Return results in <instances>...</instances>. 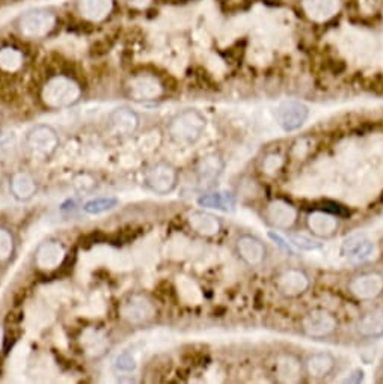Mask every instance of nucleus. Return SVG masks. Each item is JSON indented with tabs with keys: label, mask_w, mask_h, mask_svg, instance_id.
Returning a JSON list of instances; mask_svg holds the SVG:
<instances>
[{
	"label": "nucleus",
	"mask_w": 383,
	"mask_h": 384,
	"mask_svg": "<svg viewBox=\"0 0 383 384\" xmlns=\"http://www.w3.org/2000/svg\"><path fill=\"white\" fill-rule=\"evenodd\" d=\"M205 127H207L205 116L199 111L190 108L171 121L169 136L179 145H194L202 137Z\"/></svg>",
	"instance_id": "nucleus-1"
},
{
	"label": "nucleus",
	"mask_w": 383,
	"mask_h": 384,
	"mask_svg": "<svg viewBox=\"0 0 383 384\" xmlns=\"http://www.w3.org/2000/svg\"><path fill=\"white\" fill-rule=\"evenodd\" d=\"M80 97V88L73 79L56 76L50 79L43 88V100L50 107H66L74 104Z\"/></svg>",
	"instance_id": "nucleus-2"
},
{
	"label": "nucleus",
	"mask_w": 383,
	"mask_h": 384,
	"mask_svg": "<svg viewBox=\"0 0 383 384\" xmlns=\"http://www.w3.org/2000/svg\"><path fill=\"white\" fill-rule=\"evenodd\" d=\"M56 24V17L47 9H32L20 17V32L27 38H44Z\"/></svg>",
	"instance_id": "nucleus-3"
},
{
	"label": "nucleus",
	"mask_w": 383,
	"mask_h": 384,
	"mask_svg": "<svg viewBox=\"0 0 383 384\" xmlns=\"http://www.w3.org/2000/svg\"><path fill=\"white\" fill-rule=\"evenodd\" d=\"M26 145L35 156L50 157L59 146V136L50 126H35L26 134Z\"/></svg>",
	"instance_id": "nucleus-4"
},
{
	"label": "nucleus",
	"mask_w": 383,
	"mask_h": 384,
	"mask_svg": "<svg viewBox=\"0 0 383 384\" xmlns=\"http://www.w3.org/2000/svg\"><path fill=\"white\" fill-rule=\"evenodd\" d=\"M179 181L176 169L169 163H156L145 173V186L157 195H168Z\"/></svg>",
	"instance_id": "nucleus-5"
},
{
	"label": "nucleus",
	"mask_w": 383,
	"mask_h": 384,
	"mask_svg": "<svg viewBox=\"0 0 383 384\" xmlns=\"http://www.w3.org/2000/svg\"><path fill=\"white\" fill-rule=\"evenodd\" d=\"M338 321L326 309H312L302 320V330L312 339H323L331 336L337 330Z\"/></svg>",
	"instance_id": "nucleus-6"
},
{
	"label": "nucleus",
	"mask_w": 383,
	"mask_h": 384,
	"mask_svg": "<svg viewBox=\"0 0 383 384\" xmlns=\"http://www.w3.org/2000/svg\"><path fill=\"white\" fill-rule=\"evenodd\" d=\"M339 253L352 264H364L374 256L376 246L365 234H353L341 244Z\"/></svg>",
	"instance_id": "nucleus-7"
},
{
	"label": "nucleus",
	"mask_w": 383,
	"mask_h": 384,
	"mask_svg": "<svg viewBox=\"0 0 383 384\" xmlns=\"http://www.w3.org/2000/svg\"><path fill=\"white\" fill-rule=\"evenodd\" d=\"M297 208L292 202L285 199H273L266 207L267 222L277 229H292L297 223Z\"/></svg>",
	"instance_id": "nucleus-8"
},
{
	"label": "nucleus",
	"mask_w": 383,
	"mask_h": 384,
	"mask_svg": "<svg viewBox=\"0 0 383 384\" xmlns=\"http://www.w3.org/2000/svg\"><path fill=\"white\" fill-rule=\"evenodd\" d=\"M308 116V107L300 101H284L277 111L278 124L287 133L299 130L305 124Z\"/></svg>",
	"instance_id": "nucleus-9"
},
{
	"label": "nucleus",
	"mask_w": 383,
	"mask_h": 384,
	"mask_svg": "<svg viewBox=\"0 0 383 384\" xmlns=\"http://www.w3.org/2000/svg\"><path fill=\"white\" fill-rule=\"evenodd\" d=\"M349 291L359 300H374L383 293V276L379 273H362L350 281Z\"/></svg>",
	"instance_id": "nucleus-10"
},
{
	"label": "nucleus",
	"mask_w": 383,
	"mask_h": 384,
	"mask_svg": "<svg viewBox=\"0 0 383 384\" xmlns=\"http://www.w3.org/2000/svg\"><path fill=\"white\" fill-rule=\"evenodd\" d=\"M121 313L129 323L141 324L151 320L156 313V309L151 301L144 295H131L121 308Z\"/></svg>",
	"instance_id": "nucleus-11"
},
{
	"label": "nucleus",
	"mask_w": 383,
	"mask_h": 384,
	"mask_svg": "<svg viewBox=\"0 0 383 384\" xmlns=\"http://www.w3.org/2000/svg\"><path fill=\"white\" fill-rule=\"evenodd\" d=\"M236 251L243 263L251 267L262 266L266 259V246L254 236L239 237L236 241Z\"/></svg>",
	"instance_id": "nucleus-12"
},
{
	"label": "nucleus",
	"mask_w": 383,
	"mask_h": 384,
	"mask_svg": "<svg viewBox=\"0 0 383 384\" xmlns=\"http://www.w3.org/2000/svg\"><path fill=\"white\" fill-rule=\"evenodd\" d=\"M129 91L134 100L151 101V100L159 98L161 95V85L156 77L148 76V74H141L130 80Z\"/></svg>",
	"instance_id": "nucleus-13"
},
{
	"label": "nucleus",
	"mask_w": 383,
	"mask_h": 384,
	"mask_svg": "<svg viewBox=\"0 0 383 384\" xmlns=\"http://www.w3.org/2000/svg\"><path fill=\"white\" fill-rule=\"evenodd\" d=\"M277 286L285 297H299L309 288V279L304 271L300 270H287L277 281Z\"/></svg>",
	"instance_id": "nucleus-14"
},
{
	"label": "nucleus",
	"mask_w": 383,
	"mask_h": 384,
	"mask_svg": "<svg viewBox=\"0 0 383 384\" xmlns=\"http://www.w3.org/2000/svg\"><path fill=\"white\" fill-rule=\"evenodd\" d=\"M307 226L312 236L322 238L332 237L338 229V216L323 210H316L308 214Z\"/></svg>",
	"instance_id": "nucleus-15"
},
{
	"label": "nucleus",
	"mask_w": 383,
	"mask_h": 384,
	"mask_svg": "<svg viewBox=\"0 0 383 384\" xmlns=\"http://www.w3.org/2000/svg\"><path fill=\"white\" fill-rule=\"evenodd\" d=\"M109 124L119 136H130L139 127V116L130 107H118L109 115Z\"/></svg>",
	"instance_id": "nucleus-16"
},
{
	"label": "nucleus",
	"mask_w": 383,
	"mask_h": 384,
	"mask_svg": "<svg viewBox=\"0 0 383 384\" xmlns=\"http://www.w3.org/2000/svg\"><path fill=\"white\" fill-rule=\"evenodd\" d=\"M225 163L217 156L202 157L197 166V178L201 187H212L222 175Z\"/></svg>",
	"instance_id": "nucleus-17"
},
{
	"label": "nucleus",
	"mask_w": 383,
	"mask_h": 384,
	"mask_svg": "<svg viewBox=\"0 0 383 384\" xmlns=\"http://www.w3.org/2000/svg\"><path fill=\"white\" fill-rule=\"evenodd\" d=\"M335 365H337V360L334 355L327 351H322V353L309 355L305 362V369L309 377L322 380L332 374Z\"/></svg>",
	"instance_id": "nucleus-18"
},
{
	"label": "nucleus",
	"mask_w": 383,
	"mask_h": 384,
	"mask_svg": "<svg viewBox=\"0 0 383 384\" xmlns=\"http://www.w3.org/2000/svg\"><path fill=\"white\" fill-rule=\"evenodd\" d=\"M275 375L279 383H299L302 377V363L293 354H282L277 360Z\"/></svg>",
	"instance_id": "nucleus-19"
},
{
	"label": "nucleus",
	"mask_w": 383,
	"mask_h": 384,
	"mask_svg": "<svg viewBox=\"0 0 383 384\" xmlns=\"http://www.w3.org/2000/svg\"><path fill=\"white\" fill-rule=\"evenodd\" d=\"M65 258V251L56 241L44 243L36 252V264L43 270L58 268Z\"/></svg>",
	"instance_id": "nucleus-20"
},
{
	"label": "nucleus",
	"mask_w": 383,
	"mask_h": 384,
	"mask_svg": "<svg viewBox=\"0 0 383 384\" xmlns=\"http://www.w3.org/2000/svg\"><path fill=\"white\" fill-rule=\"evenodd\" d=\"M189 225L197 234L202 237H213L219 234L222 225L219 218L210 213L205 211H195L189 216Z\"/></svg>",
	"instance_id": "nucleus-21"
},
{
	"label": "nucleus",
	"mask_w": 383,
	"mask_h": 384,
	"mask_svg": "<svg viewBox=\"0 0 383 384\" xmlns=\"http://www.w3.org/2000/svg\"><path fill=\"white\" fill-rule=\"evenodd\" d=\"M357 332L362 338L376 339L383 336V312L370 310L364 313L357 323Z\"/></svg>",
	"instance_id": "nucleus-22"
},
{
	"label": "nucleus",
	"mask_w": 383,
	"mask_h": 384,
	"mask_svg": "<svg viewBox=\"0 0 383 384\" xmlns=\"http://www.w3.org/2000/svg\"><path fill=\"white\" fill-rule=\"evenodd\" d=\"M304 8L309 19L326 21L338 12L339 0H305Z\"/></svg>",
	"instance_id": "nucleus-23"
},
{
	"label": "nucleus",
	"mask_w": 383,
	"mask_h": 384,
	"mask_svg": "<svg viewBox=\"0 0 383 384\" xmlns=\"http://www.w3.org/2000/svg\"><path fill=\"white\" fill-rule=\"evenodd\" d=\"M114 0H79V11L91 21H101L112 12Z\"/></svg>",
	"instance_id": "nucleus-24"
},
{
	"label": "nucleus",
	"mask_w": 383,
	"mask_h": 384,
	"mask_svg": "<svg viewBox=\"0 0 383 384\" xmlns=\"http://www.w3.org/2000/svg\"><path fill=\"white\" fill-rule=\"evenodd\" d=\"M198 205L202 208H210L217 211H234L236 208V198L228 191H213V193L202 195L198 199Z\"/></svg>",
	"instance_id": "nucleus-25"
},
{
	"label": "nucleus",
	"mask_w": 383,
	"mask_h": 384,
	"mask_svg": "<svg viewBox=\"0 0 383 384\" xmlns=\"http://www.w3.org/2000/svg\"><path fill=\"white\" fill-rule=\"evenodd\" d=\"M11 190H12L14 196H16L17 199L27 201L35 195L36 184L31 175L21 172V173H17V175L12 176Z\"/></svg>",
	"instance_id": "nucleus-26"
},
{
	"label": "nucleus",
	"mask_w": 383,
	"mask_h": 384,
	"mask_svg": "<svg viewBox=\"0 0 383 384\" xmlns=\"http://www.w3.org/2000/svg\"><path fill=\"white\" fill-rule=\"evenodd\" d=\"M23 65V53L16 49L6 46L0 49V68L6 73H16Z\"/></svg>",
	"instance_id": "nucleus-27"
},
{
	"label": "nucleus",
	"mask_w": 383,
	"mask_h": 384,
	"mask_svg": "<svg viewBox=\"0 0 383 384\" xmlns=\"http://www.w3.org/2000/svg\"><path fill=\"white\" fill-rule=\"evenodd\" d=\"M118 203H119V201L114 196L94 198L84 205V211L89 216H97V214H103L106 211L114 210Z\"/></svg>",
	"instance_id": "nucleus-28"
},
{
	"label": "nucleus",
	"mask_w": 383,
	"mask_h": 384,
	"mask_svg": "<svg viewBox=\"0 0 383 384\" xmlns=\"http://www.w3.org/2000/svg\"><path fill=\"white\" fill-rule=\"evenodd\" d=\"M289 241L293 248H296L299 251H304V252H312V251L322 249V243L316 241L305 234H292V236H289Z\"/></svg>",
	"instance_id": "nucleus-29"
},
{
	"label": "nucleus",
	"mask_w": 383,
	"mask_h": 384,
	"mask_svg": "<svg viewBox=\"0 0 383 384\" xmlns=\"http://www.w3.org/2000/svg\"><path fill=\"white\" fill-rule=\"evenodd\" d=\"M114 366L119 373H133L138 363H136V359L130 353H121L115 358Z\"/></svg>",
	"instance_id": "nucleus-30"
},
{
	"label": "nucleus",
	"mask_w": 383,
	"mask_h": 384,
	"mask_svg": "<svg viewBox=\"0 0 383 384\" xmlns=\"http://www.w3.org/2000/svg\"><path fill=\"white\" fill-rule=\"evenodd\" d=\"M284 166V157L278 153L267 154L263 160V171L267 175H275Z\"/></svg>",
	"instance_id": "nucleus-31"
},
{
	"label": "nucleus",
	"mask_w": 383,
	"mask_h": 384,
	"mask_svg": "<svg viewBox=\"0 0 383 384\" xmlns=\"http://www.w3.org/2000/svg\"><path fill=\"white\" fill-rule=\"evenodd\" d=\"M14 251V240L8 231L0 229V261L11 256Z\"/></svg>",
	"instance_id": "nucleus-32"
},
{
	"label": "nucleus",
	"mask_w": 383,
	"mask_h": 384,
	"mask_svg": "<svg viewBox=\"0 0 383 384\" xmlns=\"http://www.w3.org/2000/svg\"><path fill=\"white\" fill-rule=\"evenodd\" d=\"M269 237H270L273 241H275V243L279 246V248H282V249L287 251V252H292V253H293V249H292L293 246L290 244V241L287 243L285 238H282L279 234H275V232H273V231L269 232Z\"/></svg>",
	"instance_id": "nucleus-33"
},
{
	"label": "nucleus",
	"mask_w": 383,
	"mask_h": 384,
	"mask_svg": "<svg viewBox=\"0 0 383 384\" xmlns=\"http://www.w3.org/2000/svg\"><path fill=\"white\" fill-rule=\"evenodd\" d=\"M364 378V371L362 369H354V371L344 380V383H361Z\"/></svg>",
	"instance_id": "nucleus-34"
},
{
	"label": "nucleus",
	"mask_w": 383,
	"mask_h": 384,
	"mask_svg": "<svg viewBox=\"0 0 383 384\" xmlns=\"http://www.w3.org/2000/svg\"><path fill=\"white\" fill-rule=\"evenodd\" d=\"M4 344V332H2V328H0V347H2Z\"/></svg>",
	"instance_id": "nucleus-35"
},
{
	"label": "nucleus",
	"mask_w": 383,
	"mask_h": 384,
	"mask_svg": "<svg viewBox=\"0 0 383 384\" xmlns=\"http://www.w3.org/2000/svg\"><path fill=\"white\" fill-rule=\"evenodd\" d=\"M382 383H383V380H382Z\"/></svg>",
	"instance_id": "nucleus-36"
}]
</instances>
